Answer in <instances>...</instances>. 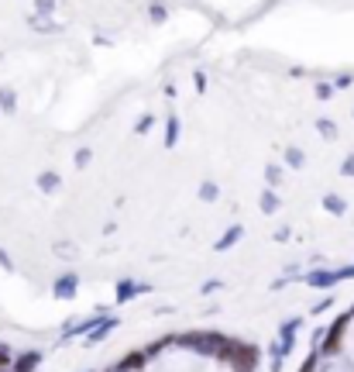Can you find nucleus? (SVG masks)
Listing matches in <instances>:
<instances>
[{"mask_svg":"<svg viewBox=\"0 0 354 372\" xmlns=\"http://www.w3.org/2000/svg\"><path fill=\"white\" fill-rule=\"evenodd\" d=\"M217 358H220L224 365H231L234 372H255V365H258V348H255V344H248V341L227 338Z\"/></svg>","mask_w":354,"mask_h":372,"instance_id":"1","label":"nucleus"},{"mask_svg":"<svg viewBox=\"0 0 354 372\" xmlns=\"http://www.w3.org/2000/svg\"><path fill=\"white\" fill-rule=\"evenodd\" d=\"M224 334H182L179 338V344L182 348H193V351H200V355H220V348H224Z\"/></svg>","mask_w":354,"mask_h":372,"instance_id":"2","label":"nucleus"},{"mask_svg":"<svg viewBox=\"0 0 354 372\" xmlns=\"http://www.w3.org/2000/svg\"><path fill=\"white\" fill-rule=\"evenodd\" d=\"M296 331H299V317H292V320H285V324H282V341L272 348V362H275L272 369H275V372H279L282 358L292 351V344H296Z\"/></svg>","mask_w":354,"mask_h":372,"instance_id":"3","label":"nucleus"},{"mask_svg":"<svg viewBox=\"0 0 354 372\" xmlns=\"http://www.w3.org/2000/svg\"><path fill=\"white\" fill-rule=\"evenodd\" d=\"M351 317H354V310H347V314H344V317H340V320H337L327 334H323V351H327V355H333V351L340 348V334H344V327H347V320H351Z\"/></svg>","mask_w":354,"mask_h":372,"instance_id":"4","label":"nucleus"},{"mask_svg":"<svg viewBox=\"0 0 354 372\" xmlns=\"http://www.w3.org/2000/svg\"><path fill=\"white\" fill-rule=\"evenodd\" d=\"M148 289H152L148 283L121 279V283H117V289H114V296H117V303H128V300H134V296H141V293H148Z\"/></svg>","mask_w":354,"mask_h":372,"instance_id":"5","label":"nucleus"},{"mask_svg":"<svg viewBox=\"0 0 354 372\" xmlns=\"http://www.w3.org/2000/svg\"><path fill=\"white\" fill-rule=\"evenodd\" d=\"M306 283L316 286V289H330L337 283V272L333 269H313V272H306Z\"/></svg>","mask_w":354,"mask_h":372,"instance_id":"6","label":"nucleus"},{"mask_svg":"<svg viewBox=\"0 0 354 372\" xmlns=\"http://www.w3.org/2000/svg\"><path fill=\"white\" fill-rule=\"evenodd\" d=\"M76 289H80V279H76L73 272H66V276L56 279V296H59V300H73Z\"/></svg>","mask_w":354,"mask_h":372,"instance_id":"7","label":"nucleus"},{"mask_svg":"<svg viewBox=\"0 0 354 372\" xmlns=\"http://www.w3.org/2000/svg\"><path fill=\"white\" fill-rule=\"evenodd\" d=\"M114 327H117V317H104V320H100V324H97V327L86 334V344H100V341H104V338H107Z\"/></svg>","mask_w":354,"mask_h":372,"instance_id":"8","label":"nucleus"},{"mask_svg":"<svg viewBox=\"0 0 354 372\" xmlns=\"http://www.w3.org/2000/svg\"><path fill=\"white\" fill-rule=\"evenodd\" d=\"M179 131H182L179 118H176V114H169V121H165V145H169V149H176V145H179Z\"/></svg>","mask_w":354,"mask_h":372,"instance_id":"9","label":"nucleus"},{"mask_svg":"<svg viewBox=\"0 0 354 372\" xmlns=\"http://www.w3.org/2000/svg\"><path fill=\"white\" fill-rule=\"evenodd\" d=\"M38 362H42V351H25V355L14 362V372H35Z\"/></svg>","mask_w":354,"mask_h":372,"instance_id":"10","label":"nucleus"},{"mask_svg":"<svg viewBox=\"0 0 354 372\" xmlns=\"http://www.w3.org/2000/svg\"><path fill=\"white\" fill-rule=\"evenodd\" d=\"M145 362H148V351H131L128 358L117 362V369H121V372H131V369H138V365H145Z\"/></svg>","mask_w":354,"mask_h":372,"instance_id":"11","label":"nucleus"},{"mask_svg":"<svg viewBox=\"0 0 354 372\" xmlns=\"http://www.w3.org/2000/svg\"><path fill=\"white\" fill-rule=\"evenodd\" d=\"M59 183H62V179H59V173H52V169L38 176V190H42V193H56V190H59Z\"/></svg>","mask_w":354,"mask_h":372,"instance_id":"12","label":"nucleus"},{"mask_svg":"<svg viewBox=\"0 0 354 372\" xmlns=\"http://www.w3.org/2000/svg\"><path fill=\"white\" fill-rule=\"evenodd\" d=\"M241 234H244V228H241V224H234V228H231V231H227V234H224V238L213 245V248H217V252H224V248L237 245V241H241Z\"/></svg>","mask_w":354,"mask_h":372,"instance_id":"13","label":"nucleus"},{"mask_svg":"<svg viewBox=\"0 0 354 372\" xmlns=\"http://www.w3.org/2000/svg\"><path fill=\"white\" fill-rule=\"evenodd\" d=\"M0 111H4V114L18 111V94L14 90H0Z\"/></svg>","mask_w":354,"mask_h":372,"instance_id":"14","label":"nucleus"},{"mask_svg":"<svg viewBox=\"0 0 354 372\" xmlns=\"http://www.w3.org/2000/svg\"><path fill=\"white\" fill-rule=\"evenodd\" d=\"M261 210H265V214H275V210H279V197H275V190H272V186L261 193Z\"/></svg>","mask_w":354,"mask_h":372,"instance_id":"15","label":"nucleus"},{"mask_svg":"<svg viewBox=\"0 0 354 372\" xmlns=\"http://www.w3.org/2000/svg\"><path fill=\"white\" fill-rule=\"evenodd\" d=\"M323 210H330V214H344V210H347V204H344L340 197H333V193H330V197H323Z\"/></svg>","mask_w":354,"mask_h":372,"instance_id":"16","label":"nucleus"},{"mask_svg":"<svg viewBox=\"0 0 354 372\" xmlns=\"http://www.w3.org/2000/svg\"><path fill=\"white\" fill-rule=\"evenodd\" d=\"M217 197H220L217 183H203V186H200V200H206V204H210V200H217Z\"/></svg>","mask_w":354,"mask_h":372,"instance_id":"17","label":"nucleus"},{"mask_svg":"<svg viewBox=\"0 0 354 372\" xmlns=\"http://www.w3.org/2000/svg\"><path fill=\"white\" fill-rule=\"evenodd\" d=\"M285 162H289L292 169H299V166H303V152H299V149H285Z\"/></svg>","mask_w":354,"mask_h":372,"instance_id":"18","label":"nucleus"},{"mask_svg":"<svg viewBox=\"0 0 354 372\" xmlns=\"http://www.w3.org/2000/svg\"><path fill=\"white\" fill-rule=\"evenodd\" d=\"M35 11L45 18V14H52L56 11V0H35Z\"/></svg>","mask_w":354,"mask_h":372,"instance_id":"19","label":"nucleus"},{"mask_svg":"<svg viewBox=\"0 0 354 372\" xmlns=\"http://www.w3.org/2000/svg\"><path fill=\"white\" fill-rule=\"evenodd\" d=\"M152 124H155V118H148V114H145V118L134 124V131H138V135H148V131H152Z\"/></svg>","mask_w":354,"mask_h":372,"instance_id":"20","label":"nucleus"},{"mask_svg":"<svg viewBox=\"0 0 354 372\" xmlns=\"http://www.w3.org/2000/svg\"><path fill=\"white\" fill-rule=\"evenodd\" d=\"M316 131H320L323 138H333V135H337V128H333L330 121H316Z\"/></svg>","mask_w":354,"mask_h":372,"instance_id":"21","label":"nucleus"},{"mask_svg":"<svg viewBox=\"0 0 354 372\" xmlns=\"http://www.w3.org/2000/svg\"><path fill=\"white\" fill-rule=\"evenodd\" d=\"M279 176H282V173H279V166H265V183H268V186H275V183H279Z\"/></svg>","mask_w":354,"mask_h":372,"instance_id":"22","label":"nucleus"},{"mask_svg":"<svg viewBox=\"0 0 354 372\" xmlns=\"http://www.w3.org/2000/svg\"><path fill=\"white\" fill-rule=\"evenodd\" d=\"M148 14H152V21H155V25H162V21H165V8H162V4H152V11H148Z\"/></svg>","mask_w":354,"mask_h":372,"instance_id":"23","label":"nucleus"},{"mask_svg":"<svg viewBox=\"0 0 354 372\" xmlns=\"http://www.w3.org/2000/svg\"><path fill=\"white\" fill-rule=\"evenodd\" d=\"M90 159H93V152H90V149H80V152H76V166H80V169H83V166H90Z\"/></svg>","mask_w":354,"mask_h":372,"instance_id":"24","label":"nucleus"},{"mask_svg":"<svg viewBox=\"0 0 354 372\" xmlns=\"http://www.w3.org/2000/svg\"><path fill=\"white\" fill-rule=\"evenodd\" d=\"M330 94H333V87H330V83H320V87H316V97H320V100H327Z\"/></svg>","mask_w":354,"mask_h":372,"instance_id":"25","label":"nucleus"},{"mask_svg":"<svg viewBox=\"0 0 354 372\" xmlns=\"http://www.w3.org/2000/svg\"><path fill=\"white\" fill-rule=\"evenodd\" d=\"M220 286H224L220 279H206V283H203V293H217Z\"/></svg>","mask_w":354,"mask_h":372,"instance_id":"26","label":"nucleus"},{"mask_svg":"<svg viewBox=\"0 0 354 372\" xmlns=\"http://www.w3.org/2000/svg\"><path fill=\"white\" fill-rule=\"evenodd\" d=\"M340 173H344V176H354V155H347V159H344Z\"/></svg>","mask_w":354,"mask_h":372,"instance_id":"27","label":"nucleus"},{"mask_svg":"<svg viewBox=\"0 0 354 372\" xmlns=\"http://www.w3.org/2000/svg\"><path fill=\"white\" fill-rule=\"evenodd\" d=\"M4 365H11V351H8V344H0V369Z\"/></svg>","mask_w":354,"mask_h":372,"instance_id":"28","label":"nucleus"},{"mask_svg":"<svg viewBox=\"0 0 354 372\" xmlns=\"http://www.w3.org/2000/svg\"><path fill=\"white\" fill-rule=\"evenodd\" d=\"M193 87L203 90V87H206V76H203V73H193Z\"/></svg>","mask_w":354,"mask_h":372,"instance_id":"29","label":"nucleus"},{"mask_svg":"<svg viewBox=\"0 0 354 372\" xmlns=\"http://www.w3.org/2000/svg\"><path fill=\"white\" fill-rule=\"evenodd\" d=\"M0 265H4V269H14V265H11V259H8V252H4V248H0Z\"/></svg>","mask_w":354,"mask_h":372,"instance_id":"30","label":"nucleus"}]
</instances>
